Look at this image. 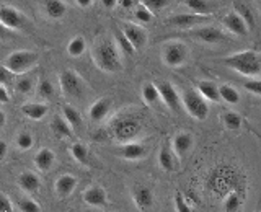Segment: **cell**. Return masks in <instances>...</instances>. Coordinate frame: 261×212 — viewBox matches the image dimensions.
Returning a JSON list of instances; mask_svg holds the SVG:
<instances>
[{
    "mask_svg": "<svg viewBox=\"0 0 261 212\" xmlns=\"http://www.w3.org/2000/svg\"><path fill=\"white\" fill-rule=\"evenodd\" d=\"M175 207H176V210H179V212H191V207L186 204V201H185V198H183V194L179 193V191L175 193Z\"/></svg>",
    "mask_w": 261,
    "mask_h": 212,
    "instance_id": "41",
    "label": "cell"
},
{
    "mask_svg": "<svg viewBox=\"0 0 261 212\" xmlns=\"http://www.w3.org/2000/svg\"><path fill=\"white\" fill-rule=\"evenodd\" d=\"M38 61V54L33 51H15L7 57L4 67L10 73H24Z\"/></svg>",
    "mask_w": 261,
    "mask_h": 212,
    "instance_id": "3",
    "label": "cell"
},
{
    "mask_svg": "<svg viewBox=\"0 0 261 212\" xmlns=\"http://www.w3.org/2000/svg\"><path fill=\"white\" fill-rule=\"evenodd\" d=\"M224 62L230 69L243 73V75H259L261 72V61L256 51H242L232 54L224 59Z\"/></svg>",
    "mask_w": 261,
    "mask_h": 212,
    "instance_id": "2",
    "label": "cell"
},
{
    "mask_svg": "<svg viewBox=\"0 0 261 212\" xmlns=\"http://www.w3.org/2000/svg\"><path fill=\"white\" fill-rule=\"evenodd\" d=\"M222 24H224V26L228 31L233 33V35H237V36H247V33H248V30H247V26H245L243 20L235 12L227 13L224 18H222Z\"/></svg>",
    "mask_w": 261,
    "mask_h": 212,
    "instance_id": "12",
    "label": "cell"
},
{
    "mask_svg": "<svg viewBox=\"0 0 261 212\" xmlns=\"http://www.w3.org/2000/svg\"><path fill=\"white\" fill-rule=\"evenodd\" d=\"M191 145H193V137L188 132H181L173 139V147L178 155H185L188 150H190Z\"/></svg>",
    "mask_w": 261,
    "mask_h": 212,
    "instance_id": "25",
    "label": "cell"
},
{
    "mask_svg": "<svg viewBox=\"0 0 261 212\" xmlns=\"http://www.w3.org/2000/svg\"><path fill=\"white\" fill-rule=\"evenodd\" d=\"M0 21H2L5 28L20 30L24 24V16L13 7L2 5L0 7Z\"/></svg>",
    "mask_w": 261,
    "mask_h": 212,
    "instance_id": "8",
    "label": "cell"
},
{
    "mask_svg": "<svg viewBox=\"0 0 261 212\" xmlns=\"http://www.w3.org/2000/svg\"><path fill=\"white\" fill-rule=\"evenodd\" d=\"M134 16H136V20H139L141 23H150L152 18H153L152 12H150V10H147V8H145L144 5H137V7H136Z\"/></svg>",
    "mask_w": 261,
    "mask_h": 212,
    "instance_id": "37",
    "label": "cell"
},
{
    "mask_svg": "<svg viewBox=\"0 0 261 212\" xmlns=\"http://www.w3.org/2000/svg\"><path fill=\"white\" fill-rule=\"evenodd\" d=\"M121 153H122V157L127 158V160H137L145 153V149L137 142H127L124 147H122Z\"/></svg>",
    "mask_w": 261,
    "mask_h": 212,
    "instance_id": "24",
    "label": "cell"
},
{
    "mask_svg": "<svg viewBox=\"0 0 261 212\" xmlns=\"http://www.w3.org/2000/svg\"><path fill=\"white\" fill-rule=\"evenodd\" d=\"M219 96L222 98L224 101L227 103H230V104H237L240 101V95L239 92L230 87V85H222V87H219Z\"/></svg>",
    "mask_w": 261,
    "mask_h": 212,
    "instance_id": "29",
    "label": "cell"
},
{
    "mask_svg": "<svg viewBox=\"0 0 261 212\" xmlns=\"http://www.w3.org/2000/svg\"><path fill=\"white\" fill-rule=\"evenodd\" d=\"M183 104H185L186 111L198 121H202L207 118L209 106H207L206 100H204L199 93H196L194 90H188V92L183 95Z\"/></svg>",
    "mask_w": 261,
    "mask_h": 212,
    "instance_id": "4",
    "label": "cell"
},
{
    "mask_svg": "<svg viewBox=\"0 0 261 212\" xmlns=\"http://www.w3.org/2000/svg\"><path fill=\"white\" fill-rule=\"evenodd\" d=\"M142 98H144V101H145L147 104L157 103V100L160 98L157 87H155L153 84H145V85L142 87Z\"/></svg>",
    "mask_w": 261,
    "mask_h": 212,
    "instance_id": "34",
    "label": "cell"
},
{
    "mask_svg": "<svg viewBox=\"0 0 261 212\" xmlns=\"http://www.w3.org/2000/svg\"><path fill=\"white\" fill-rule=\"evenodd\" d=\"M59 84H61V90L65 96L70 98H80L82 93H84V84H82L80 77L77 73H73L70 70H64L59 75Z\"/></svg>",
    "mask_w": 261,
    "mask_h": 212,
    "instance_id": "6",
    "label": "cell"
},
{
    "mask_svg": "<svg viewBox=\"0 0 261 212\" xmlns=\"http://www.w3.org/2000/svg\"><path fill=\"white\" fill-rule=\"evenodd\" d=\"M220 119H222L224 126L228 130H237V129H240V126H242V118L237 113H233V111L224 113L222 116H220Z\"/></svg>",
    "mask_w": 261,
    "mask_h": 212,
    "instance_id": "30",
    "label": "cell"
},
{
    "mask_svg": "<svg viewBox=\"0 0 261 212\" xmlns=\"http://www.w3.org/2000/svg\"><path fill=\"white\" fill-rule=\"evenodd\" d=\"M0 126H5V113H0Z\"/></svg>",
    "mask_w": 261,
    "mask_h": 212,
    "instance_id": "52",
    "label": "cell"
},
{
    "mask_svg": "<svg viewBox=\"0 0 261 212\" xmlns=\"http://www.w3.org/2000/svg\"><path fill=\"white\" fill-rule=\"evenodd\" d=\"M13 209V204L10 201V198H8L7 194L0 193V210L2 212H10Z\"/></svg>",
    "mask_w": 261,
    "mask_h": 212,
    "instance_id": "45",
    "label": "cell"
},
{
    "mask_svg": "<svg viewBox=\"0 0 261 212\" xmlns=\"http://www.w3.org/2000/svg\"><path fill=\"white\" fill-rule=\"evenodd\" d=\"M243 87L248 90V92H251L253 95H261V84L259 80H248L245 82Z\"/></svg>",
    "mask_w": 261,
    "mask_h": 212,
    "instance_id": "44",
    "label": "cell"
},
{
    "mask_svg": "<svg viewBox=\"0 0 261 212\" xmlns=\"http://www.w3.org/2000/svg\"><path fill=\"white\" fill-rule=\"evenodd\" d=\"M10 101V96H8V92H7V88H5V85H2L0 87V103H8Z\"/></svg>",
    "mask_w": 261,
    "mask_h": 212,
    "instance_id": "46",
    "label": "cell"
},
{
    "mask_svg": "<svg viewBox=\"0 0 261 212\" xmlns=\"http://www.w3.org/2000/svg\"><path fill=\"white\" fill-rule=\"evenodd\" d=\"M16 145H18V149L21 150H28L33 147V136L30 132H21L16 137Z\"/></svg>",
    "mask_w": 261,
    "mask_h": 212,
    "instance_id": "39",
    "label": "cell"
},
{
    "mask_svg": "<svg viewBox=\"0 0 261 212\" xmlns=\"http://www.w3.org/2000/svg\"><path fill=\"white\" fill-rule=\"evenodd\" d=\"M121 31H122V35L127 38L129 43L133 44L136 51L144 47L145 41H147V33L144 31V28L137 26V24H124Z\"/></svg>",
    "mask_w": 261,
    "mask_h": 212,
    "instance_id": "9",
    "label": "cell"
},
{
    "mask_svg": "<svg viewBox=\"0 0 261 212\" xmlns=\"http://www.w3.org/2000/svg\"><path fill=\"white\" fill-rule=\"evenodd\" d=\"M8 72H10V70H7L5 67L0 69V82H2V85H5L8 82Z\"/></svg>",
    "mask_w": 261,
    "mask_h": 212,
    "instance_id": "47",
    "label": "cell"
},
{
    "mask_svg": "<svg viewBox=\"0 0 261 212\" xmlns=\"http://www.w3.org/2000/svg\"><path fill=\"white\" fill-rule=\"evenodd\" d=\"M114 39H116V46H118V49H119L122 54L130 56V54L136 52V49L133 47V44H130L129 41H127V38L122 35V31H116V33H114Z\"/></svg>",
    "mask_w": 261,
    "mask_h": 212,
    "instance_id": "32",
    "label": "cell"
},
{
    "mask_svg": "<svg viewBox=\"0 0 261 212\" xmlns=\"http://www.w3.org/2000/svg\"><path fill=\"white\" fill-rule=\"evenodd\" d=\"M159 163L165 171H173V168H175L173 155H171V152H170V149L167 145H163L160 149V152H159Z\"/></svg>",
    "mask_w": 261,
    "mask_h": 212,
    "instance_id": "28",
    "label": "cell"
},
{
    "mask_svg": "<svg viewBox=\"0 0 261 212\" xmlns=\"http://www.w3.org/2000/svg\"><path fill=\"white\" fill-rule=\"evenodd\" d=\"M62 114H64L65 121L69 122V126L73 130H79L82 127V116H80V113L77 110H73L72 106H64Z\"/></svg>",
    "mask_w": 261,
    "mask_h": 212,
    "instance_id": "27",
    "label": "cell"
},
{
    "mask_svg": "<svg viewBox=\"0 0 261 212\" xmlns=\"http://www.w3.org/2000/svg\"><path fill=\"white\" fill-rule=\"evenodd\" d=\"M204 18H206V16L178 13V15L171 16V18H168L167 20V24H170V26H175V28H191V26H194L196 23L202 21Z\"/></svg>",
    "mask_w": 261,
    "mask_h": 212,
    "instance_id": "13",
    "label": "cell"
},
{
    "mask_svg": "<svg viewBox=\"0 0 261 212\" xmlns=\"http://www.w3.org/2000/svg\"><path fill=\"white\" fill-rule=\"evenodd\" d=\"M16 92L18 93H30L33 88V80L31 78H20L16 82Z\"/></svg>",
    "mask_w": 261,
    "mask_h": 212,
    "instance_id": "42",
    "label": "cell"
},
{
    "mask_svg": "<svg viewBox=\"0 0 261 212\" xmlns=\"http://www.w3.org/2000/svg\"><path fill=\"white\" fill-rule=\"evenodd\" d=\"M110 108H111V101L108 100V98H100V100H96L92 104V108H90L88 114H90V118H92L93 121H101L106 114H108Z\"/></svg>",
    "mask_w": 261,
    "mask_h": 212,
    "instance_id": "20",
    "label": "cell"
},
{
    "mask_svg": "<svg viewBox=\"0 0 261 212\" xmlns=\"http://www.w3.org/2000/svg\"><path fill=\"white\" fill-rule=\"evenodd\" d=\"M84 201L92 207H101L106 204V191L101 186H92L84 193Z\"/></svg>",
    "mask_w": 261,
    "mask_h": 212,
    "instance_id": "16",
    "label": "cell"
},
{
    "mask_svg": "<svg viewBox=\"0 0 261 212\" xmlns=\"http://www.w3.org/2000/svg\"><path fill=\"white\" fill-rule=\"evenodd\" d=\"M194 36L199 41H202V43H207V44H216V43H224V41H227L224 33L216 26H204L196 31Z\"/></svg>",
    "mask_w": 261,
    "mask_h": 212,
    "instance_id": "11",
    "label": "cell"
},
{
    "mask_svg": "<svg viewBox=\"0 0 261 212\" xmlns=\"http://www.w3.org/2000/svg\"><path fill=\"white\" fill-rule=\"evenodd\" d=\"M157 90H159V95L168 108H171L173 111H178L179 110V96L176 93V90L173 88V85H170L168 82H159L157 85Z\"/></svg>",
    "mask_w": 261,
    "mask_h": 212,
    "instance_id": "10",
    "label": "cell"
},
{
    "mask_svg": "<svg viewBox=\"0 0 261 212\" xmlns=\"http://www.w3.org/2000/svg\"><path fill=\"white\" fill-rule=\"evenodd\" d=\"M18 209L23 210V212H39V210H41L39 204L35 202L33 199H30V198H23V199H20V202H18Z\"/></svg>",
    "mask_w": 261,
    "mask_h": 212,
    "instance_id": "38",
    "label": "cell"
},
{
    "mask_svg": "<svg viewBox=\"0 0 261 212\" xmlns=\"http://www.w3.org/2000/svg\"><path fill=\"white\" fill-rule=\"evenodd\" d=\"M53 93H54V87H53V84L49 80H43L38 85V95L41 98H51Z\"/></svg>",
    "mask_w": 261,
    "mask_h": 212,
    "instance_id": "40",
    "label": "cell"
},
{
    "mask_svg": "<svg viewBox=\"0 0 261 212\" xmlns=\"http://www.w3.org/2000/svg\"><path fill=\"white\" fill-rule=\"evenodd\" d=\"M56 155L51 149H41L36 155H35V165L39 171H47L53 167Z\"/></svg>",
    "mask_w": 261,
    "mask_h": 212,
    "instance_id": "21",
    "label": "cell"
},
{
    "mask_svg": "<svg viewBox=\"0 0 261 212\" xmlns=\"http://www.w3.org/2000/svg\"><path fill=\"white\" fill-rule=\"evenodd\" d=\"M134 202L139 209L147 210L153 206V194L147 186H136L134 188Z\"/></svg>",
    "mask_w": 261,
    "mask_h": 212,
    "instance_id": "15",
    "label": "cell"
},
{
    "mask_svg": "<svg viewBox=\"0 0 261 212\" xmlns=\"http://www.w3.org/2000/svg\"><path fill=\"white\" fill-rule=\"evenodd\" d=\"M186 7L199 16H204L206 13L212 12L211 5L207 2H204V0H186Z\"/></svg>",
    "mask_w": 261,
    "mask_h": 212,
    "instance_id": "31",
    "label": "cell"
},
{
    "mask_svg": "<svg viewBox=\"0 0 261 212\" xmlns=\"http://www.w3.org/2000/svg\"><path fill=\"white\" fill-rule=\"evenodd\" d=\"M239 207H240V196H239V193H237V191L228 193V196L224 201V209L228 210V212H232V210H237Z\"/></svg>",
    "mask_w": 261,
    "mask_h": 212,
    "instance_id": "36",
    "label": "cell"
},
{
    "mask_svg": "<svg viewBox=\"0 0 261 212\" xmlns=\"http://www.w3.org/2000/svg\"><path fill=\"white\" fill-rule=\"evenodd\" d=\"M103 5L105 8H113L116 7V0H103Z\"/></svg>",
    "mask_w": 261,
    "mask_h": 212,
    "instance_id": "50",
    "label": "cell"
},
{
    "mask_svg": "<svg viewBox=\"0 0 261 212\" xmlns=\"http://www.w3.org/2000/svg\"><path fill=\"white\" fill-rule=\"evenodd\" d=\"M167 4H168L167 0H144L141 5H144L147 10L153 12V10H160V8H163Z\"/></svg>",
    "mask_w": 261,
    "mask_h": 212,
    "instance_id": "43",
    "label": "cell"
},
{
    "mask_svg": "<svg viewBox=\"0 0 261 212\" xmlns=\"http://www.w3.org/2000/svg\"><path fill=\"white\" fill-rule=\"evenodd\" d=\"M70 152H72V157L75 158L77 162L84 163V165L88 162V150H87V147H85L84 144H80V142L73 144V145H72V149H70Z\"/></svg>",
    "mask_w": 261,
    "mask_h": 212,
    "instance_id": "35",
    "label": "cell"
},
{
    "mask_svg": "<svg viewBox=\"0 0 261 212\" xmlns=\"http://www.w3.org/2000/svg\"><path fill=\"white\" fill-rule=\"evenodd\" d=\"M84 51H85V39L82 38V36H75L69 43V46H67V52L72 57L82 56V54H84Z\"/></svg>",
    "mask_w": 261,
    "mask_h": 212,
    "instance_id": "33",
    "label": "cell"
},
{
    "mask_svg": "<svg viewBox=\"0 0 261 212\" xmlns=\"http://www.w3.org/2000/svg\"><path fill=\"white\" fill-rule=\"evenodd\" d=\"M18 184L23 191L27 193H35L39 190V178L36 173H33V171H23V173L18 176Z\"/></svg>",
    "mask_w": 261,
    "mask_h": 212,
    "instance_id": "19",
    "label": "cell"
},
{
    "mask_svg": "<svg viewBox=\"0 0 261 212\" xmlns=\"http://www.w3.org/2000/svg\"><path fill=\"white\" fill-rule=\"evenodd\" d=\"M119 49L113 41H101L93 49V61L103 72H118L122 69Z\"/></svg>",
    "mask_w": 261,
    "mask_h": 212,
    "instance_id": "1",
    "label": "cell"
},
{
    "mask_svg": "<svg viewBox=\"0 0 261 212\" xmlns=\"http://www.w3.org/2000/svg\"><path fill=\"white\" fill-rule=\"evenodd\" d=\"M198 90H199V95L202 98H206L209 101H219L220 96H219V87L216 84H212L209 80H201L198 84Z\"/></svg>",
    "mask_w": 261,
    "mask_h": 212,
    "instance_id": "22",
    "label": "cell"
},
{
    "mask_svg": "<svg viewBox=\"0 0 261 212\" xmlns=\"http://www.w3.org/2000/svg\"><path fill=\"white\" fill-rule=\"evenodd\" d=\"M44 12L49 18L59 20L65 15V12H67V7H65V4L61 2V0H49V2L44 4Z\"/></svg>",
    "mask_w": 261,
    "mask_h": 212,
    "instance_id": "23",
    "label": "cell"
},
{
    "mask_svg": "<svg viewBox=\"0 0 261 212\" xmlns=\"http://www.w3.org/2000/svg\"><path fill=\"white\" fill-rule=\"evenodd\" d=\"M79 5H80L82 8H87V7L92 5V0H79Z\"/></svg>",
    "mask_w": 261,
    "mask_h": 212,
    "instance_id": "51",
    "label": "cell"
},
{
    "mask_svg": "<svg viewBox=\"0 0 261 212\" xmlns=\"http://www.w3.org/2000/svg\"><path fill=\"white\" fill-rule=\"evenodd\" d=\"M21 113L30 119L39 121L47 114V106L44 103H24L21 106Z\"/></svg>",
    "mask_w": 261,
    "mask_h": 212,
    "instance_id": "18",
    "label": "cell"
},
{
    "mask_svg": "<svg viewBox=\"0 0 261 212\" xmlns=\"http://www.w3.org/2000/svg\"><path fill=\"white\" fill-rule=\"evenodd\" d=\"M77 186V178L72 175H61L59 178L56 179L54 190L57 193V196L61 198H67V196L72 194V191L75 190Z\"/></svg>",
    "mask_w": 261,
    "mask_h": 212,
    "instance_id": "14",
    "label": "cell"
},
{
    "mask_svg": "<svg viewBox=\"0 0 261 212\" xmlns=\"http://www.w3.org/2000/svg\"><path fill=\"white\" fill-rule=\"evenodd\" d=\"M51 129H53V132H56L59 137H69L72 134V127L62 116H54L51 122Z\"/></svg>",
    "mask_w": 261,
    "mask_h": 212,
    "instance_id": "26",
    "label": "cell"
},
{
    "mask_svg": "<svg viewBox=\"0 0 261 212\" xmlns=\"http://www.w3.org/2000/svg\"><path fill=\"white\" fill-rule=\"evenodd\" d=\"M5 157H7V144L0 142V158H5Z\"/></svg>",
    "mask_w": 261,
    "mask_h": 212,
    "instance_id": "48",
    "label": "cell"
},
{
    "mask_svg": "<svg viewBox=\"0 0 261 212\" xmlns=\"http://www.w3.org/2000/svg\"><path fill=\"white\" fill-rule=\"evenodd\" d=\"M139 130H141V124H139V121L133 118H121L114 122V126H113L114 137L126 144L130 142V139L137 136Z\"/></svg>",
    "mask_w": 261,
    "mask_h": 212,
    "instance_id": "5",
    "label": "cell"
},
{
    "mask_svg": "<svg viewBox=\"0 0 261 212\" xmlns=\"http://www.w3.org/2000/svg\"><path fill=\"white\" fill-rule=\"evenodd\" d=\"M235 13L240 16V18L243 20L245 26H247L248 31H253L256 26V18H255V13H253V8L251 5L248 4H235Z\"/></svg>",
    "mask_w": 261,
    "mask_h": 212,
    "instance_id": "17",
    "label": "cell"
},
{
    "mask_svg": "<svg viewBox=\"0 0 261 212\" xmlns=\"http://www.w3.org/2000/svg\"><path fill=\"white\" fill-rule=\"evenodd\" d=\"M122 8H133L134 7V2H133V0H122V2L119 4Z\"/></svg>",
    "mask_w": 261,
    "mask_h": 212,
    "instance_id": "49",
    "label": "cell"
},
{
    "mask_svg": "<svg viewBox=\"0 0 261 212\" xmlns=\"http://www.w3.org/2000/svg\"><path fill=\"white\" fill-rule=\"evenodd\" d=\"M188 59V47L185 43H168L163 49V62L168 67H178Z\"/></svg>",
    "mask_w": 261,
    "mask_h": 212,
    "instance_id": "7",
    "label": "cell"
}]
</instances>
